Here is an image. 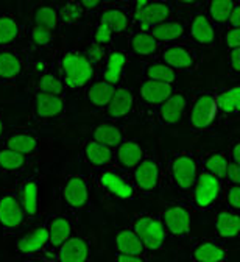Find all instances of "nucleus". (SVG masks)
<instances>
[{
    "label": "nucleus",
    "instance_id": "f257e3e1",
    "mask_svg": "<svg viewBox=\"0 0 240 262\" xmlns=\"http://www.w3.org/2000/svg\"><path fill=\"white\" fill-rule=\"evenodd\" d=\"M61 81L64 88L78 89L91 83L94 77V66L88 58L77 50H69L61 56L59 61Z\"/></svg>",
    "mask_w": 240,
    "mask_h": 262
},
{
    "label": "nucleus",
    "instance_id": "f03ea898",
    "mask_svg": "<svg viewBox=\"0 0 240 262\" xmlns=\"http://www.w3.org/2000/svg\"><path fill=\"white\" fill-rule=\"evenodd\" d=\"M129 19L139 27V31H151L162 22H167L173 16L171 5L167 2H148V0H139L131 4Z\"/></svg>",
    "mask_w": 240,
    "mask_h": 262
},
{
    "label": "nucleus",
    "instance_id": "7ed1b4c3",
    "mask_svg": "<svg viewBox=\"0 0 240 262\" xmlns=\"http://www.w3.org/2000/svg\"><path fill=\"white\" fill-rule=\"evenodd\" d=\"M200 172V164L197 158L190 153H177L168 161L170 178L183 192H190Z\"/></svg>",
    "mask_w": 240,
    "mask_h": 262
},
{
    "label": "nucleus",
    "instance_id": "20e7f679",
    "mask_svg": "<svg viewBox=\"0 0 240 262\" xmlns=\"http://www.w3.org/2000/svg\"><path fill=\"white\" fill-rule=\"evenodd\" d=\"M223 190V181L215 178L214 175L201 170L195 184L192 186V205L195 209L206 211L211 209L220 199Z\"/></svg>",
    "mask_w": 240,
    "mask_h": 262
},
{
    "label": "nucleus",
    "instance_id": "39448f33",
    "mask_svg": "<svg viewBox=\"0 0 240 262\" xmlns=\"http://www.w3.org/2000/svg\"><path fill=\"white\" fill-rule=\"evenodd\" d=\"M133 231L137 234L145 250H161L167 241V231L158 215H141L133 222Z\"/></svg>",
    "mask_w": 240,
    "mask_h": 262
},
{
    "label": "nucleus",
    "instance_id": "423d86ee",
    "mask_svg": "<svg viewBox=\"0 0 240 262\" xmlns=\"http://www.w3.org/2000/svg\"><path fill=\"white\" fill-rule=\"evenodd\" d=\"M217 97L214 92H201L192 102L189 113V126L193 129H206L214 125L219 117Z\"/></svg>",
    "mask_w": 240,
    "mask_h": 262
},
{
    "label": "nucleus",
    "instance_id": "0eeeda50",
    "mask_svg": "<svg viewBox=\"0 0 240 262\" xmlns=\"http://www.w3.org/2000/svg\"><path fill=\"white\" fill-rule=\"evenodd\" d=\"M27 215L16 193H0V228L7 233H14L27 223Z\"/></svg>",
    "mask_w": 240,
    "mask_h": 262
},
{
    "label": "nucleus",
    "instance_id": "6e6552de",
    "mask_svg": "<svg viewBox=\"0 0 240 262\" xmlns=\"http://www.w3.org/2000/svg\"><path fill=\"white\" fill-rule=\"evenodd\" d=\"M133 184L136 190L155 192L161 186V166L153 158H144L133 169Z\"/></svg>",
    "mask_w": 240,
    "mask_h": 262
},
{
    "label": "nucleus",
    "instance_id": "1a4fd4ad",
    "mask_svg": "<svg viewBox=\"0 0 240 262\" xmlns=\"http://www.w3.org/2000/svg\"><path fill=\"white\" fill-rule=\"evenodd\" d=\"M161 62L168 66L170 69H173L175 72H189L193 71L198 64V55L186 47V46H178V44H170L165 46L161 50Z\"/></svg>",
    "mask_w": 240,
    "mask_h": 262
},
{
    "label": "nucleus",
    "instance_id": "9d476101",
    "mask_svg": "<svg viewBox=\"0 0 240 262\" xmlns=\"http://www.w3.org/2000/svg\"><path fill=\"white\" fill-rule=\"evenodd\" d=\"M98 184L120 200H131L136 196V187L131 180L113 169H101L97 175Z\"/></svg>",
    "mask_w": 240,
    "mask_h": 262
},
{
    "label": "nucleus",
    "instance_id": "9b49d317",
    "mask_svg": "<svg viewBox=\"0 0 240 262\" xmlns=\"http://www.w3.org/2000/svg\"><path fill=\"white\" fill-rule=\"evenodd\" d=\"M161 220H162V225L165 228L167 234H170V236L184 237L190 231L192 215H190V211L186 206H181V205L168 206L162 212Z\"/></svg>",
    "mask_w": 240,
    "mask_h": 262
},
{
    "label": "nucleus",
    "instance_id": "f8f14e48",
    "mask_svg": "<svg viewBox=\"0 0 240 262\" xmlns=\"http://www.w3.org/2000/svg\"><path fill=\"white\" fill-rule=\"evenodd\" d=\"M189 98L184 92L173 91L171 95L158 106V117L162 125H177L186 114Z\"/></svg>",
    "mask_w": 240,
    "mask_h": 262
},
{
    "label": "nucleus",
    "instance_id": "ddd939ff",
    "mask_svg": "<svg viewBox=\"0 0 240 262\" xmlns=\"http://www.w3.org/2000/svg\"><path fill=\"white\" fill-rule=\"evenodd\" d=\"M62 199L72 209H81L89 203V184L84 177H69L62 187Z\"/></svg>",
    "mask_w": 240,
    "mask_h": 262
},
{
    "label": "nucleus",
    "instance_id": "4468645a",
    "mask_svg": "<svg viewBox=\"0 0 240 262\" xmlns=\"http://www.w3.org/2000/svg\"><path fill=\"white\" fill-rule=\"evenodd\" d=\"M187 33L193 42L203 47H211L217 41V30L204 13H197L192 17L190 24L187 25Z\"/></svg>",
    "mask_w": 240,
    "mask_h": 262
},
{
    "label": "nucleus",
    "instance_id": "2eb2a0df",
    "mask_svg": "<svg viewBox=\"0 0 240 262\" xmlns=\"http://www.w3.org/2000/svg\"><path fill=\"white\" fill-rule=\"evenodd\" d=\"M66 111V102L62 97L47 95V94H34L33 113L39 120L58 119Z\"/></svg>",
    "mask_w": 240,
    "mask_h": 262
},
{
    "label": "nucleus",
    "instance_id": "dca6fc26",
    "mask_svg": "<svg viewBox=\"0 0 240 262\" xmlns=\"http://www.w3.org/2000/svg\"><path fill=\"white\" fill-rule=\"evenodd\" d=\"M46 229H47V237H49V245L50 248H53L55 251L67 241L74 236V223L67 215H53L49 219V222L46 223Z\"/></svg>",
    "mask_w": 240,
    "mask_h": 262
},
{
    "label": "nucleus",
    "instance_id": "f3484780",
    "mask_svg": "<svg viewBox=\"0 0 240 262\" xmlns=\"http://www.w3.org/2000/svg\"><path fill=\"white\" fill-rule=\"evenodd\" d=\"M89 244L81 236H72L56 250V262H88Z\"/></svg>",
    "mask_w": 240,
    "mask_h": 262
},
{
    "label": "nucleus",
    "instance_id": "a211bd4d",
    "mask_svg": "<svg viewBox=\"0 0 240 262\" xmlns=\"http://www.w3.org/2000/svg\"><path fill=\"white\" fill-rule=\"evenodd\" d=\"M17 195V200L27 215V219H34L39 215V183L34 178L25 180L20 187Z\"/></svg>",
    "mask_w": 240,
    "mask_h": 262
},
{
    "label": "nucleus",
    "instance_id": "6ab92c4d",
    "mask_svg": "<svg viewBox=\"0 0 240 262\" xmlns=\"http://www.w3.org/2000/svg\"><path fill=\"white\" fill-rule=\"evenodd\" d=\"M144 158V147L133 139H123V142L114 150V162L125 170H133Z\"/></svg>",
    "mask_w": 240,
    "mask_h": 262
},
{
    "label": "nucleus",
    "instance_id": "aec40b11",
    "mask_svg": "<svg viewBox=\"0 0 240 262\" xmlns=\"http://www.w3.org/2000/svg\"><path fill=\"white\" fill-rule=\"evenodd\" d=\"M49 245V237H47V229L46 225L34 226L31 229L20 236L16 242V247L19 253L22 254H36L44 251V248Z\"/></svg>",
    "mask_w": 240,
    "mask_h": 262
},
{
    "label": "nucleus",
    "instance_id": "412c9836",
    "mask_svg": "<svg viewBox=\"0 0 240 262\" xmlns=\"http://www.w3.org/2000/svg\"><path fill=\"white\" fill-rule=\"evenodd\" d=\"M187 33V25L183 20H175V19H170L167 22L159 24L158 27H155L150 35L153 36V39L161 46H170L180 39H183Z\"/></svg>",
    "mask_w": 240,
    "mask_h": 262
},
{
    "label": "nucleus",
    "instance_id": "4be33fe9",
    "mask_svg": "<svg viewBox=\"0 0 240 262\" xmlns=\"http://www.w3.org/2000/svg\"><path fill=\"white\" fill-rule=\"evenodd\" d=\"M134 108V95L128 88H116L111 102L105 108V116L119 120L128 116Z\"/></svg>",
    "mask_w": 240,
    "mask_h": 262
},
{
    "label": "nucleus",
    "instance_id": "5701e85b",
    "mask_svg": "<svg viewBox=\"0 0 240 262\" xmlns=\"http://www.w3.org/2000/svg\"><path fill=\"white\" fill-rule=\"evenodd\" d=\"M83 156L86 162L97 169H110L114 164V150L101 145L92 139H89L83 147Z\"/></svg>",
    "mask_w": 240,
    "mask_h": 262
},
{
    "label": "nucleus",
    "instance_id": "b1692460",
    "mask_svg": "<svg viewBox=\"0 0 240 262\" xmlns=\"http://www.w3.org/2000/svg\"><path fill=\"white\" fill-rule=\"evenodd\" d=\"M173 91L175 89L171 84L159 83L153 80H144L139 88V97L142 103L148 106H159L164 100H167Z\"/></svg>",
    "mask_w": 240,
    "mask_h": 262
},
{
    "label": "nucleus",
    "instance_id": "393cba45",
    "mask_svg": "<svg viewBox=\"0 0 240 262\" xmlns=\"http://www.w3.org/2000/svg\"><path fill=\"white\" fill-rule=\"evenodd\" d=\"M25 68L24 58L19 52L11 49H0V80H16Z\"/></svg>",
    "mask_w": 240,
    "mask_h": 262
},
{
    "label": "nucleus",
    "instance_id": "a878e982",
    "mask_svg": "<svg viewBox=\"0 0 240 262\" xmlns=\"http://www.w3.org/2000/svg\"><path fill=\"white\" fill-rule=\"evenodd\" d=\"M228 253L215 241H201L190 250L192 262H225Z\"/></svg>",
    "mask_w": 240,
    "mask_h": 262
},
{
    "label": "nucleus",
    "instance_id": "bb28decb",
    "mask_svg": "<svg viewBox=\"0 0 240 262\" xmlns=\"http://www.w3.org/2000/svg\"><path fill=\"white\" fill-rule=\"evenodd\" d=\"M38 147H39L38 136L34 133H30V131H16V133H11L5 139V148L20 153L25 158L36 153Z\"/></svg>",
    "mask_w": 240,
    "mask_h": 262
},
{
    "label": "nucleus",
    "instance_id": "cd10ccee",
    "mask_svg": "<svg viewBox=\"0 0 240 262\" xmlns=\"http://www.w3.org/2000/svg\"><path fill=\"white\" fill-rule=\"evenodd\" d=\"M92 141L105 145L111 150H116L122 142H123V133L122 129L113 123V122H101L94 126L92 129Z\"/></svg>",
    "mask_w": 240,
    "mask_h": 262
},
{
    "label": "nucleus",
    "instance_id": "c85d7f7f",
    "mask_svg": "<svg viewBox=\"0 0 240 262\" xmlns=\"http://www.w3.org/2000/svg\"><path fill=\"white\" fill-rule=\"evenodd\" d=\"M215 234L220 239H235L240 233V217L231 209H222L215 214Z\"/></svg>",
    "mask_w": 240,
    "mask_h": 262
},
{
    "label": "nucleus",
    "instance_id": "c756f323",
    "mask_svg": "<svg viewBox=\"0 0 240 262\" xmlns=\"http://www.w3.org/2000/svg\"><path fill=\"white\" fill-rule=\"evenodd\" d=\"M159 44L148 31H136L129 38V52L141 58H150L159 52Z\"/></svg>",
    "mask_w": 240,
    "mask_h": 262
},
{
    "label": "nucleus",
    "instance_id": "7c9ffc66",
    "mask_svg": "<svg viewBox=\"0 0 240 262\" xmlns=\"http://www.w3.org/2000/svg\"><path fill=\"white\" fill-rule=\"evenodd\" d=\"M98 24L108 27L113 33H125L131 25V19L126 10L113 7V8L103 10Z\"/></svg>",
    "mask_w": 240,
    "mask_h": 262
},
{
    "label": "nucleus",
    "instance_id": "2f4dec72",
    "mask_svg": "<svg viewBox=\"0 0 240 262\" xmlns=\"http://www.w3.org/2000/svg\"><path fill=\"white\" fill-rule=\"evenodd\" d=\"M114 92H116V88H113L111 84L105 83L103 80H98V81H94L88 86L86 98L94 108L105 110L106 105L111 102Z\"/></svg>",
    "mask_w": 240,
    "mask_h": 262
},
{
    "label": "nucleus",
    "instance_id": "473e14b6",
    "mask_svg": "<svg viewBox=\"0 0 240 262\" xmlns=\"http://www.w3.org/2000/svg\"><path fill=\"white\" fill-rule=\"evenodd\" d=\"M117 254H144L147 250L133 229H120L116 233Z\"/></svg>",
    "mask_w": 240,
    "mask_h": 262
},
{
    "label": "nucleus",
    "instance_id": "72a5a7b5",
    "mask_svg": "<svg viewBox=\"0 0 240 262\" xmlns=\"http://www.w3.org/2000/svg\"><path fill=\"white\" fill-rule=\"evenodd\" d=\"M234 7V0H211L206 4V17H208L214 27L215 25H225L228 22L229 13Z\"/></svg>",
    "mask_w": 240,
    "mask_h": 262
},
{
    "label": "nucleus",
    "instance_id": "f704fd0d",
    "mask_svg": "<svg viewBox=\"0 0 240 262\" xmlns=\"http://www.w3.org/2000/svg\"><path fill=\"white\" fill-rule=\"evenodd\" d=\"M20 36L19 20L11 14H0V47L5 49L11 46Z\"/></svg>",
    "mask_w": 240,
    "mask_h": 262
},
{
    "label": "nucleus",
    "instance_id": "c9c22d12",
    "mask_svg": "<svg viewBox=\"0 0 240 262\" xmlns=\"http://www.w3.org/2000/svg\"><path fill=\"white\" fill-rule=\"evenodd\" d=\"M217 97V108L222 114H235L240 110V89L238 86L228 88L219 94Z\"/></svg>",
    "mask_w": 240,
    "mask_h": 262
},
{
    "label": "nucleus",
    "instance_id": "e433bc0d",
    "mask_svg": "<svg viewBox=\"0 0 240 262\" xmlns=\"http://www.w3.org/2000/svg\"><path fill=\"white\" fill-rule=\"evenodd\" d=\"M33 25H38L42 28H47L50 31H55L59 24V13L58 8L53 5H41L34 10L33 14Z\"/></svg>",
    "mask_w": 240,
    "mask_h": 262
},
{
    "label": "nucleus",
    "instance_id": "4c0bfd02",
    "mask_svg": "<svg viewBox=\"0 0 240 262\" xmlns=\"http://www.w3.org/2000/svg\"><path fill=\"white\" fill-rule=\"evenodd\" d=\"M228 156L223 151H214L209 153L204 158V172H208L211 175H214L215 178H219L220 181L225 180V173H226V167H228Z\"/></svg>",
    "mask_w": 240,
    "mask_h": 262
},
{
    "label": "nucleus",
    "instance_id": "58836bf2",
    "mask_svg": "<svg viewBox=\"0 0 240 262\" xmlns=\"http://www.w3.org/2000/svg\"><path fill=\"white\" fill-rule=\"evenodd\" d=\"M145 80L173 84L177 80V72L162 62H150L145 68Z\"/></svg>",
    "mask_w": 240,
    "mask_h": 262
},
{
    "label": "nucleus",
    "instance_id": "ea45409f",
    "mask_svg": "<svg viewBox=\"0 0 240 262\" xmlns=\"http://www.w3.org/2000/svg\"><path fill=\"white\" fill-rule=\"evenodd\" d=\"M27 158L20 153H16L10 148H0V170L4 172H17L25 167Z\"/></svg>",
    "mask_w": 240,
    "mask_h": 262
},
{
    "label": "nucleus",
    "instance_id": "a19ab883",
    "mask_svg": "<svg viewBox=\"0 0 240 262\" xmlns=\"http://www.w3.org/2000/svg\"><path fill=\"white\" fill-rule=\"evenodd\" d=\"M36 94H47V95L62 97L64 84H62L59 77H56L53 74H44L36 81Z\"/></svg>",
    "mask_w": 240,
    "mask_h": 262
},
{
    "label": "nucleus",
    "instance_id": "79ce46f5",
    "mask_svg": "<svg viewBox=\"0 0 240 262\" xmlns=\"http://www.w3.org/2000/svg\"><path fill=\"white\" fill-rule=\"evenodd\" d=\"M58 13H59V20H62L69 25H74V24L80 22L86 14L80 2H67L66 5H62L61 10H58Z\"/></svg>",
    "mask_w": 240,
    "mask_h": 262
},
{
    "label": "nucleus",
    "instance_id": "37998d69",
    "mask_svg": "<svg viewBox=\"0 0 240 262\" xmlns=\"http://www.w3.org/2000/svg\"><path fill=\"white\" fill-rule=\"evenodd\" d=\"M30 39L39 47H46V46L52 44V41H53V31L42 28V27H38V25H31Z\"/></svg>",
    "mask_w": 240,
    "mask_h": 262
},
{
    "label": "nucleus",
    "instance_id": "c03bdc74",
    "mask_svg": "<svg viewBox=\"0 0 240 262\" xmlns=\"http://www.w3.org/2000/svg\"><path fill=\"white\" fill-rule=\"evenodd\" d=\"M83 55L88 58V61L92 66H98V64H101L103 61L106 59V49L105 47H100V46H97V44L92 42L91 46H88V49L84 50Z\"/></svg>",
    "mask_w": 240,
    "mask_h": 262
},
{
    "label": "nucleus",
    "instance_id": "a18cd8bd",
    "mask_svg": "<svg viewBox=\"0 0 240 262\" xmlns=\"http://www.w3.org/2000/svg\"><path fill=\"white\" fill-rule=\"evenodd\" d=\"M113 35L114 33L108 27L98 24L94 30V44H97L100 47H106L113 42Z\"/></svg>",
    "mask_w": 240,
    "mask_h": 262
},
{
    "label": "nucleus",
    "instance_id": "49530a36",
    "mask_svg": "<svg viewBox=\"0 0 240 262\" xmlns=\"http://www.w3.org/2000/svg\"><path fill=\"white\" fill-rule=\"evenodd\" d=\"M225 200L231 211L238 212V209H240V187L229 184L225 192Z\"/></svg>",
    "mask_w": 240,
    "mask_h": 262
},
{
    "label": "nucleus",
    "instance_id": "de8ad7c7",
    "mask_svg": "<svg viewBox=\"0 0 240 262\" xmlns=\"http://www.w3.org/2000/svg\"><path fill=\"white\" fill-rule=\"evenodd\" d=\"M128 62V53L120 52V50H114L110 55H106L105 64L106 66H113V68H119V69H125V66Z\"/></svg>",
    "mask_w": 240,
    "mask_h": 262
},
{
    "label": "nucleus",
    "instance_id": "09e8293b",
    "mask_svg": "<svg viewBox=\"0 0 240 262\" xmlns=\"http://www.w3.org/2000/svg\"><path fill=\"white\" fill-rule=\"evenodd\" d=\"M223 181H226L228 184H232V186H238V183H240V166H237V164H234V162H228Z\"/></svg>",
    "mask_w": 240,
    "mask_h": 262
},
{
    "label": "nucleus",
    "instance_id": "8fccbe9b",
    "mask_svg": "<svg viewBox=\"0 0 240 262\" xmlns=\"http://www.w3.org/2000/svg\"><path fill=\"white\" fill-rule=\"evenodd\" d=\"M225 44L229 50L240 47V30L238 28H228L225 33Z\"/></svg>",
    "mask_w": 240,
    "mask_h": 262
},
{
    "label": "nucleus",
    "instance_id": "3c124183",
    "mask_svg": "<svg viewBox=\"0 0 240 262\" xmlns=\"http://www.w3.org/2000/svg\"><path fill=\"white\" fill-rule=\"evenodd\" d=\"M228 59H229V68H231V71L234 74H238L240 72V47L229 50Z\"/></svg>",
    "mask_w": 240,
    "mask_h": 262
},
{
    "label": "nucleus",
    "instance_id": "603ef678",
    "mask_svg": "<svg viewBox=\"0 0 240 262\" xmlns=\"http://www.w3.org/2000/svg\"><path fill=\"white\" fill-rule=\"evenodd\" d=\"M229 28H238L240 27V7L237 2H234V7L229 13V17H228V22Z\"/></svg>",
    "mask_w": 240,
    "mask_h": 262
},
{
    "label": "nucleus",
    "instance_id": "864d4df0",
    "mask_svg": "<svg viewBox=\"0 0 240 262\" xmlns=\"http://www.w3.org/2000/svg\"><path fill=\"white\" fill-rule=\"evenodd\" d=\"M229 162H234L237 166H240V142H234L229 148V156H228Z\"/></svg>",
    "mask_w": 240,
    "mask_h": 262
},
{
    "label": "nucleus",
    "instance_id": "5fc2aeb1",
    "mask_svg": "<svg viewBox=\"0 0 240 262\" xmlns=\"http://www.w3.org/2000/svg\"><path fill=\"white\" fill-rule=\"evenodd\" d=\"M116 262H147L144 254H117Z\"/></svg>",
    "mask_w": 240,
    "mask_h": 262
},
{
    "label": "nucleus",
    "instance_id": "6e6d98bb",
    "mask_svg": "<svg viewBox=\"0 0 240 262\" xmlns=\"http://www.w3.org/2000/svg\"><path fill=\"white\" fill-rule=\"evenodd\" d=\"M80 4H81V7H83L84 13H88V11H94V10H98V8H103V7H105L101 2H80Z\"/></svg>",
    "mask_w": 240,
    "mask_h": 262
},
{
    "label": "nucleus",
    "instance_id": "4d7b16f0",
    "mask_svg": "<svg viewBox=\"0 0 240 262\" xmlns=\"http://www.w3.org/2000/svg\"><path fill=\"white\" fill-rule=\"evenodd\" d=\"M4 131H5V125H4L2 116H0V141H2V138H4Z\"/></svg>",
    "mask_w": 240,
    "mask_h": 262
}]
</instances>
